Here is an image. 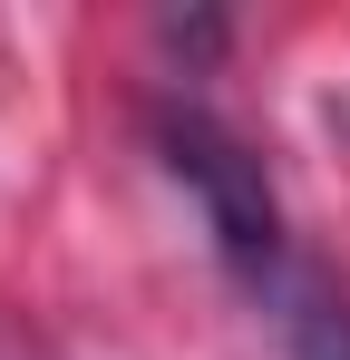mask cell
<instances>
[{"mask_svg":"<svg viewBox=\"0 0 350 360\" xmlns=\"http://www.w3.org/2000/svg\"><path fill=\"white\" fill-rule=\"evenodd\" d=\"M156 156H166V176L205 205V234H214V253H224V273L243 283V292H263L273 273H283L292 253V224H283V195H273V176H263V156H253V136H233L214 108H156Z\"/></svg>","mask_w":350,"mask_h":360,"instance_id":"6da1fadb","label":"cell"},{"mask_svg":"<svg viewBox=\"0 0 350 360\" xmlns=\"http://www.w3.org/2000/svg\"><path fill=\"white\" fill-rule=\"evenodd\" d=\"M253 302H263L283 360H350V283L321 263V253H292Z\"/></svg>","mask_w":350,"mask_h":360,"instance_id":"7a4b0ae2","label":"cell"}]
</instances>
